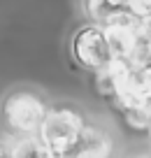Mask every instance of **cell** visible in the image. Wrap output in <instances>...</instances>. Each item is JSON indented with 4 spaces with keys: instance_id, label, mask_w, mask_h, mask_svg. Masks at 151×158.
I'll list each match as a JSON object with an SVG mask.
<instances>
[{
    "instance_id": "6da1fadb",
    "label": "cell",
    "mask_w": 151,
    "mask_h": 158,
    "mask_svg": "<svg viewBox=\"0 0 151 158\" xmlns=\"http://www.w3.org/2000/svg\"><path fill=\"white\" fill-rule=\"evenodd\" d=\"M84 112L70 102H61L49 107L42 126H40L37 139L47 149L49 156H72L79 137L84 133Z\"/></svg>"
},
{
    "instance_id": "7a4b0ae2",
    "label": "cell",
    "mask_w": 151,
    "mask_h": 158,
    "mask_svg": "<svg viewBox=\"0 0 151 158\" xmlns=\"http://www.w3.org/2000/svg\"><path fill=\"white\" fill-rule=\"evenodd\" d=\"M49 112L47 100L30 89H14L0 102V123L7 137H30L40 133Z\"/></svg>"
},
{
    "instance_id": "3957f363",
    "label": "cell",
    "mask_w": 151,
    "mask_h": 158,
    "mask_svg": "<svg viewBox=\"0 0 151 158\" xmlns=\"http://www.w3.org/2000/svg\"><path fill=\"white\" fill-rule=\"evenodd\" d=\"M70 51H72V58L77 60L82 68L86 70H103L109 60L114 58L112 44H109L107 30L103 23H91L79 28L72 35V42H70Z\"/></svg>"
},
{
    "instance_id": "277c9868",
    "label": "cell",
    "mask_w": 151,
    "mask_h": 158,
    "mask_svg": "<svg viewBox=\"0 0 151 158\" xmlns=\"http://www.w3.org/2000/svg\"><path fill=\"white\" fill-rule=\"evenodd\" d=\"M126 107L130 109H142L151 102V65H135L130 74L126 77L121 91L116 93Z\"/></svg>"
},
{
    "instance_id": "5b68a950",
    "label": "cell",
    "mask_w": 151,
    "mask_h": 158,
    "mask_svg": "<svg viewBox=\"0 0 151 158\" xmlns=\"http://www.w3.org/2000/svg\"><path fill=\"white\" fill-rule=\"evenodd\" d=\"M112 153V137L100 126H84V133L74 147L72 156H109Z\"/></svg>"
},
{
    "instance_id": "8992f818",
    "label": "cell",
    "mask_w": 151,
    "mask_h": 158,
    "mask_svg": "<svg viewBox=\"0 0 151 158\" xmlns=\"http://www.w3.org/2000/svg\"><path fill=\"white\" fill-rule=\"evenodd\" d=\"M84 10H86V14L91 16L93 21L103 23V21L107 19L112 12L119 10V7L114 5L112 0H84Z\"/></svg>"
},
{
    "instance_id": "52a82bcc",
    "label": "cell",
    "mask_w": 151,
    "mask_h": 158,
    "mask_svg": "<svg viewBox=\"0 0 151 158\" xmlns=\"http://www.w3.org/2000/svg\"><path fill=\"white\" fill-rule=\"evenodd\" d=\"M123 7H128V10H130L135 16H140V19L151 16V0H126Z\"/></svg>"
},
{
    "instance_id": "ba28073f",
    "label": "cell",
    "mask_w": 151,
    "mask_h": 158,
    "mask_svg": "<svg viewBox=\"0 0 151 158\" xmlns=\"http://www.w3.org/2000/svg\"><path fill=\"white\" fill-rule=\"evenodd\" d=\"M0 156H12V139H0Z\"/></svg>"
}]
</instances>
